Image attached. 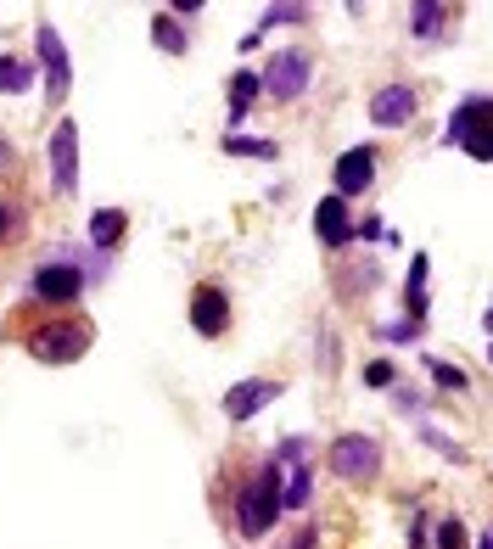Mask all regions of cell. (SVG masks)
<instances>
[{
	"mask_svg": "<svg viewBox=\"0 0 493 549\" xmlns=\"http://www.w3.org/2000/svg\"><path fill=\"white\" fill-rule=\"evenodd\" d=\"M281 521V465H264L236 499V533L241 538H264Z\"/></svg>",
	"mask_w": 493,
	"mask_h": 549,
	"instance_id": "6da1fadb",
	"label": "cell"
},
{
	"mask_svg": "<svg viewBox=\"0 0 493 549\" xmlns=\"http://www.w3.org/2000/svg\"><path fill=\"white\" fill-rule=\"evenodd\" d=\"M85 348H90L85 320H45L29 331V353L40 365H73V359H85Z\"/></svg>",
	"mask_w": 493,
	"mask_h": 549,
	"instance_id": "7a4b0ae2",
	"label": "cell"
},
{
	"mask_svg": "<svg viewBox=\"0 0 493 549\" xmlns=\"http://www.w3.org/2000/svg\"><path fill=\"white\" fill-rule=\"evenodd\" d=\"M376 465H381V443H376V437L342 432L337 443H331V471H337L342 482H365V477H376Z\"/></svg>",
	"mask_w": 493,
	"mask_h": 549,
	"instance_id": "3957f363",
	"label": "cell"
},
{
	"mask_svg": "<svg viewBox=\"0 0 493 549\" xmlns=\"http://www.w3.org/2000/svg\"><path fill=\"white\" fill-rule=\"evenodd\" d=\"M51 185H57V197H73L79 191V124L73 118H62L57 129H51Z\"/></svg>",
	"mask_w": 493,
	"mask_h": 549,
	"instance_id": "277c9868",
	"label": "cell"
},
{
	"mask_svg": "<svg viewBox=\"0 0 493 549\" xmlns=\"http://www.w3.org/2000/svg\"><path fill=\"white\" fill-rule=\"evenodd\" d=\"M309 79H314L309 51H281V57L269 62V73H264V90L275 101H292V96H303V90H309Z\"/></svg>",
	"mask_w": 493,
	"mask_h": 549,
	"instance_id": "5b68a950",
	"label": "cell"
},
{
	"mask_svg": "<svg viewBox=\"0 0 493 549\" xmlns=\"http://www.w3.org/2000/svg\"><path fill=\"white\" fill-rule=\"evenodd\" d=\"M34 45H40V68H45V90H51V101H68V79H73V62H68V45H62V34L51 29V23H40V34H34Z\"/></svg>",
	"mask_w": 493,
	"mask_h": 549,
	"instance_id": "8992f818",
	"label": "cell"
},
{
	"mask_svg": "<svg viewBox=\"0 0 493 549\" xmlns=\"http://www.w3.org/2000/svg\"><path fill=\"white\" fill-rule=\"evenodd\" d=\"M29 292L40 297V303H79V292H85V269L79 264H40L34 269Z\"/></svg>",
	"mask_w": 493,
	"mask_h": 549,
	"instance_id": "52a82bcc",
	"label": "cell"
},
{
	"mask_svg": "<svg viewBox=\"0 0 493 549\" xmlns=\"http://www.w3.org/2000/svg\"><path fill=\"white\" fill-rule=\"evenodd\" d=\"M191 331H202V337H225L230 331V297L219 281L197 286V297H191Z\"/></svg>",
	"mask_w": 493,
	"mask_h": 549,
	"instance_id": "ba28073f",
	"label": "cell"
},
{
	"mask_svg": "<svg viewBox=\"0 0 493 549\" xmlns=\"http://www.w3.org/2000/svg\"><path fill=\"white\" fill-rule=\"evenodd\" d=\"M415 118V90L409 85H381L370 96V124L376 129H404Z\"/></svg>",
	"mask_w": 493,
	"mask_h": 549,
	"instance_id": "9c48e42d",
	"label": "cell"
},
{
	"mask_svg": "<svg viewBox=\"0 0 493 549\" xmlns=\"http://www.w3.org/2000/svg\"><path fill=\"white\" fill-rule=\"evenodd\" d=\"M370 180H376V152L370 146H348V152L337 157V197H359V191H370Z\"/></svg>",
	"mask_w": 493,
	"mask_h": 549,
	"instance_id": "30bf717a",
	"label": "cell"
},
{
	"mask_svg": "<svg viewBox=\"0 0 493 549\" xmlns=\"http://www.w3.org/2000/svg\"><path fill=\"white\" fill-rule=\"evenodd\" d=\"M275 398H281V381H236L225 393V415L241 426V421H253L264 404H275Z\"/></svg>",
	"mask_w": 493,
	"mask_h": 549,
	"instance_id": "8fae6325",
	"label": "cell"
},
{
	"mask_svg": "<svg viewBox=\"0 0 493 549\" xmlns=\"http://www.w3.org/2000/svg\"><path fill=\"white\" fill-rule=\"evenodd\" d=\"M314 236H320L325 247H348V241H353L348 202H342V197H325L320 208H314Z\"/></svg>",
	"mask_w": 493,
	"mask_h": 549,
	"instance_id": "7c38bea8",
	"label": "cell"
},
{
	"mask_svg": "<svg viewBox=\"0 0 493 549\" xmlns=\"http://www.w3.org/2000/svg\"><path fill=\"white\" fill-rule=\"evenodd\" d=\"M124 230H129V213L124 208L90 213V247H96V253H113L118 241H124Z\"/></svg>",
	"mask_w": 493,
	"mask_h": 549,
	"instance_id": "4fadbf2b",
	"label": "cell"
},
{
	"mask_svg": "<svg viewBox=\"0 0 493 549\" xmlns=\"http://www.w3.org/2000/svg\"><path fill=\"white\" fill-rule=\"evenodd\" d=\"M258 96H264V79H258L253 68H241L236 79H230V124H247V113H253Z\"/></svg>",
	"mask_w": 493,
	"mask_h": 549,
	"instance_id": "5bb4252c",
	"label": "cell"
},
{
	"mask_svg": "<svg viewBox=\"0 0 493 549\" xmlns=\"http://www.w3.org/2000/svg\"><path fill=\"white\" fill-rule=\"evenodd\" d=\"M404 320L409 325H421L426 320V253H415L409 258V281H404Z\"/></svg>",
	"mask_w": 493,
	"mask_h": 549,
	"instance_id": "9a60e30c",
	"label": "cell"
},
{
	"mask_svg": "<svg viewBox=\"0 0 493 549\" xmlns=\"http://www.w3.org/2000/svg\"><path fill=\"white\" fill-rule=\"evenodd\" d=\"M34 79H40V68L23 57H0V96H29Z\"/></svg>",
	"mask_w": 493,
	"mask_h": 549,
	"instance_id": "2e32d148",
	"label": "cell"
},
{
	"mask_svg": "<svg viewBox=\"0 0 493 549\" xmlns=\"http://www.w3.org/2000/svg\"><path fill=\"white\" fill-rule=\"evenodd\" d=\"M309 488H314V482H309V465L297 460L292 477H281V510H303V505H309Z\"/></svg>",
	"mask_w": 493,
	"mask_h": 549,
	"instance_id": "e0dca14e",
	"label": "cell"
},
{
	"mask_svg": "<svg viewBox=\"0 0 493 549\" xmlns=\"http://www.w3.org/2000/svg\"><path fill=\"white\" fill-rule=\"evenodd\" d=\"M454 141L465 146V157H477V163H493V124H465Z\"/></svg>",
	"mask_w": 493,
	"mask_h": 549,
	"instance_id": "ac0fdd59",
	"label": "cell"
},
{
	"mask_svg": "<svg viewBox=\"0 0 493 549\" xmlns=\"http://www.w3.org/2000/svg\"><path fill=\"white\" fill-rule=\"evenodd\" d=\"M225 152L230 157H264L269 163V157H281V146L264 141V135H225Z\"/></svg>",
	"mask_w": 493,
	"mask_h": 549,
	"instance_id": "d6986e66",
	"label": "cell"
},
{
	"mask_svg": "<svg viewBox=\"0 0 493 549\" xmlns=\"http://www.w3.org/2000/svg\"><path fill=\"white\" fill-rule=\"evenodd\" d=\"M152 40L163 45L169 57H180V51H185V29H180V23H174L169 12H157V17H152Z\"/></svg>",
	"mask_w": 493,
	"mask_h": 549,
	"instance_id": "ffe728a7",
	"label": "cell"
},
{
	"mask_svg": "<svg viewBox=\"0 0 493 549\" xmlns=\"http://www.w3.org/2000/svg\"><path fill=\"white\" fill-rule=\"evenodd\" d=\"M415 23H409V29H415V40H432V34H443V6H415Z\"/></svg>",
	"mask_w": 493,
	"mask_h": 549,
	"instance_id": "44dd1931",
	"label": "cell"
},
{
	"mask_svg": "<svg viewBox=\"0 0 493 549\" xmlns=\"http://www.w3.org/2000/svg\"><path fill=\"white\" fill-rule=\"evenodd\" d=\"M426 376H432L437 387H449V393H465V370H460V365H443V359H426Z\"/></svg>",
	"mask_w": 493,
	"mask_h": 549,
	"instance_id": "7402d4cb",
	"label": "cell"
},
{
	"mask_svg": "<svg viewBox=\"0 0 493 549\" xmlns=\"http://www.w3.org/2000/svg\"><path fill=\"white\" fill-rule=\"evenodd\" d=\"M286 23H303V6H269L264 12V23H258V40H264V29H286Z\"/></svg>",
	"mask_w": 493,
	"mask_h": 549,
	"instance_id": "603a6c76",
	"label": "cell"
},
{
	"mask_svg": "<svg viewBox=\"0 0 493 549\" xmlns=\"http://www.w3.org/2000/svg\"><path fill=\"white\" fill-rule=\"evenodd\" d=\"M437 549H471V533H465V521H443V527H437Z\"/></svg>",
	"mask_w": 493,
	"mask_h": 549,
	"instance_id": "cb8c5ba5",
	"label": "cell"
},
{
	"mask_svg": "<svg viewBox=\"0 0 493 549\" xmlns=\"http://www.w3.org/2000/svg\"><path fill=\"white\" fill-rule=\"evenodd\" d=\"M421 443H432V449H443V454H449V460H465V454H460V443H454V437H443V432H437V426H421Z\"/></svg>",
	"mask_w": 493,
	"mask_h": 549,
	"instance_id": "d4e9b609",
	"label": "cell"
},
{
	"mask_svg": "<svg viewBox=\"0 0 493 549\" xmlns=\"http://www.w3.org/2000/svg\"><path fill=\"white\" fill-rule=\"evenodd\" d=\"M381 337H387V342H415V337H421V325H409V320H387V325H381Z\"/></svg>",
	"mask_w": 493,
	"mask_h": 549,
	"instance_id": "484cf974",
	"label": "cell"
},
{
	"mask_svg": "<svg viewBox=\"0 0 493 549\" xmlns=\"http://www.w3.org/2000/svg\"><path fill=\"white\" fill-rule=\"evenodd\" d=\"M365 381H370V387H393V381H398V370L387 365V359H376V365L365 370Z\"/></svg>",
	"mask_w": 493,
	"mask_h": 549,
	"instance_id": "4316f807",
	"label": "cell"
},
{
	"mask_svg": "<svg viewBox=\"0 0 493 549\" xmlns=\"http://www.w3.org/2000/svg\"><path fill=\"white\" fill-rule=\"evenodd\" d=\"M309 454V437H286L281 443V460H303Z\"/></svg>",
	"mask_w": 493,
	"mask_h": 549,
	"instance_id": "83f0119b",
	"label": "cell"
},
{
	"mask_svg": "<svg viewBox=\"0 0 493 549\" xmlns=\"http://www.w3.org/2000/svg\"><path fill=\"white\" fill-rule=\"evenodd\" d=\"M281 549H314V527H303V533H297V538H286Z\"/></svg>",
	"mask_w": 493,
	"mask_h": 549,
	"instance_id": "f1b7e54d",
	"label": "cell"
},
{
	"mask_svg": "<svg viewBox=\"0 0 493 549\" xmlns=\"http://www.w3.org/2000/svg\"><path fill=\"white\" fill-rule=\"evenodd\" d=\"M409 549H426V521H415V533H409Z\"/></svg>",
	"mask_w": 493,
	"mask_h": 549,
	"instance_id": "f546056e",
	"label": "cell"
},
{
	"mask_svg": "<svg viewBox=\"0 0 493 549\" xmlns=\"http://www.w3.org/2000/svg\"><path fill=\"white\" fill-rule=\"evenodd\" d=\"M6 230H12V213H6V208H0V236H6Z\"/></svg>",
	"mask_w": 493,
	"mask_h": 549,
	"instance_id": "4dcf8cb0",
	"label": "cell"
},
{
	"mask_svg": "<svg viewBox=\"0 0 493 549\" xmlns=\"http://www.w3.org/2000/svg\"><path fill=\"white\" fill-rule=\"evenodd\" d=\"M482 331H493V309H488V320H482Z\"/></svg>",
	"mask_w": 493,
	"mask_h": 549,
	"instance_id": "1f68e13d",
	"label": "cell"
},
{
	"mask_svg": "<svg viewBox=\"0 0 493 549\" xmlns=\"http://www.w3.org/2000/svg\"><path fill=\"white\" fill-rule=\"evenodd\" d=\"M482 549H493V533H488V538H482Z\"/></svg>",
	"mask_w": 493,
	"mask_h": 549,
	"instance_id": "d6a6232c",
	"label": "cell"
},
{
	"mask_svg": "<svg viewBox=\"0 0 493 549\" xmlns=\"http://www.w3.org/2000/svg\"><path fill=\"white\" fill-rule=\"evenodd\" d=\"M488 359H493V348H488Z\"/></svg>",
	"mask_w": 493,
	"mask_h": 549,
	"instance_id": "836d02e7",
	"label": "cell"
},
{
	"mask_svg": "<svg viewBox=\"0 0 493 549\" xmlns=\"http://www.w3.org/2000/svg\"><path fill=\"white\" fill-rule=\"evenodd\" d=\"M0 152H6V146H0Z\"/></svg>",
	"mask_w": 493,
	"mask_h": 549,
	"instance_id": "e575fe53",
	"label": "cell"
}]
</instances>
